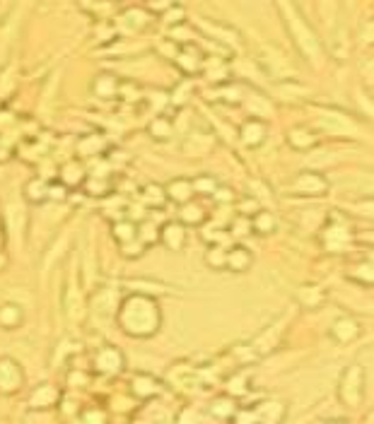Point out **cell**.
Segmentation results:
<instances>
[{"label": "cell", "mask_w": 374, "mask_h": 424, "mask_svg": "<svg viewBox=\"0 0 374 424\" xmlns=\"http://www.w3.org/2000/svg\"><path fill=\"white\" fill-rule=\"evenodd\" d=\"M141 198L148 202V205H155V207H162V202L167 200V195H164V188L157 186V183H150V186H145L141 191Z\"/></svg>", "instance_id": "83f0119b"}, {"label": "cell", "mask_w": 374, "mask_h": 424, "mask_svg": "<svg viewBox=\"0 0 374 424\" xmlns=\"http://www.w3.org/2000/svg\"><path fill=\"white\" fill-rule=\"evenodd\" d=\"M82 424H106V413L101 408H92L82 415Z\"/></svg>", "instance_id": "d590c367"}, {"label": "cell", "mask_w": 374, "mask_h": 424, "mask_svg": "<svg viewBox=\"0 0 374 424\" xmlns=\"http://www.w3.org/2000/svg\"><path fill=\"white\" fill-rule=\"evenodd\" d=\"M68 195V188L63 186V183H54V186H49V198H59L63 200Z\"/></svg>", "instance_id": "8d00e7d4"}, {"label": "cell", "mask_w": 374, "mask_h": 424, "mask_svg": "<svg viewBox=\"0 0 374 424\" xmlns=\"http://www.w3.org/2000/svg\"><path fill=\"white\" fill-rule=\"evenodd\" d=\"M138 242H141L143 246H148V244H155L157 239H160V229H157L155 224L150 222V219H145V222L138 227Z\"/></svg>", "instance_id": "f1b7e54d"}, {"label": "cell", "mask_w": 374, "mask_h": 424, "mask_svg": "<svg viewBox=\"0 0 374 424\" xmlns=\"http://www.w3.org/2000/svg\"><path fill=\"white\" fill-rule=\"evenodd\" d=\"M160 242L169 251H181L186 246V227L181 222H167L160 229Z\"/></svg>", "instance_id": "30bf717a"}, {"label": "cell", "mask_w": 374, "mask_h": 424, "mask_svg": "<svg viewBox=\"0 0 374 424\" xmlns=\"http://www.w3.org/2000/svg\"><path fill=\"white\" fill-rule=\"evenodd\" d=\"M116 90H118V82L116 78H111V75H99V78L94 80V92H97L99 97L109 99L116 94Z\"/></svg>", "instance_id": "484cf974"}, {"label": "cell", "mask_w": 374, "mask_h": 424, "mask_svg": "<svg viewBox=\"0 0 374 424\" xmlns=\"http://www.w3.org/2000/svg\"><path fill=\"white\" fill-rule=\"evenodd\" d=\"M174 63L183 75H198L203 71L206 56H203V51L196 43H181V48L174 56Z\"/></svg>", "instance_id": "5b68a950"}, {"label": "cell", "mask_w": 374, "mask_h": 424, "mask_svg": "<svg viewBox=\"0 0 374 424\" xmlns=\"http://www.w3.org/2000/svg\"><path fill=\"white\" fill-rule=\"evenodd\" d=\"M348 277L360 284H365V287H372V263L370 261L358 263L355 268L348 270Z\"/></svg>", "instance_id": "d4e9b609"}, {"label": "cell", "mask_w": 374, "mask_h": 424, "mask_svg": "<svg viewBox=\"0 0 374 424\" xmlns=\"http://www.w3.org/2000/svg\"><path fill=\"white\" fill-rule=\"evenodd\" d=\"M24 383L22 366L12 357H0V393H17Z\"/></svg>", "instance_id": "277c9868"}, {"label": "cell", "mask_w": 374, "mask_h": 424, "mask_svg": "<svg viewBox=\"0 0 374 424\" xmlns=\"http://www.w3.org/2000/svg\"><path fill=\"white\" fill-rule=\"evenodd\" d=\"M5 263H8V258H5V256H3V253H0V270H3V268H5Z\"/></svg>", "instance_id": "f35d334b"}, {"label": "cell", "mask_w": 374, "mask_h": 424, "mask_svg": "<svg viewBox=\"0 0 374 424\" xmlns=\"http://www.w3.org/2000/svg\"><path fill=\"white\" fill-rule=\"evenodd\" d=\"M297 296H300V301L304 304V306H309V309H312V306H319L321 299H324V294H321L319 287H302L300 294H297Z\"/></svg>", "instance_id": "4dcf8cb0"}, {"label": "cell", "mask_w": 374, "mask_h": 424, "mask_svg": "<svg viewBox=\"0 0 374 424\" xmlns=\"http://www.w3.org/2000/svg\"><path fill=\"white\" fill-rule=\"evenodd\" d=\"M338 395L340 400L350 405V408H358V405L363 403L365 388H363V369H360V364H353L350 369L343 371L340 386H338Z\"/></svg>", "instance_id": "3957f363"}, {"label": "cell", "mask_w": 374, "mask_h": 424, "mask_svg": "<svg viewBox=\"0 0 374 424\" xmlns=\"http://www.w3.org/2000/svg\"><path fill=\"white\" fill-rule=\"evenodd\" d=\"M324 424H348V422H343V420H333V422H324Z\"/></svg>", "instance_id": "ab89813d"}, {"label": "cell", "mask_w": 374, "mask_h": 424, "mask_svg": "<svg viewBox=\"0 0 374 424\" xmlns=\"http://www.w3.org/2000/svg\"><path fill=\"white\" fill-rule=\"evenodd\" d=\"M225 256H227V249H223V246H211L206 253V263L215 270H223L225 268Z\"/></svg>", "instance_id": "f546056e"}, {"label": "cell", "mask_w": 374, "mask_h": 424, "mask_svg": "<svg viewBox=\"0 0 374 424\" xmlns=\"http://www.w3.org/2000/svg\"><path fill=\"white\" fill-rule=\"evenodd\" d=\"M266 135H268V125L261 118H249V121L242 123L239 128V138L246 148H258V145L266 143Z\"/></svg>", "instance_id": "ba28073f"}, {"label": "cell", "mask_w": 374, "mask_h": 424, "mask_svg": "<svg viewBox=\"0 0 374 424\" xmlns=\"http://www.w3.org/2000/svg\"><path fill=\"white\" fill-rule=\"evenodd\" d=\"M24 195L31 202H44L49 200V183L44 179H31L27 186H24Z\"/></svg>", "instance_id": "603a6c76"}, {"label": "cell", "mask_w": 374, "mask_h": 424, "mask_svg": "<svg viewBox=\"0 0 374 424\" xmlns=\"http://www.w3.org/2000/svg\"><path fill=\"white\" fill-rule=\"evenodd\" d=\"M59 388L56 386H51V383H44V386H39V388L31 393V398H29V405L34 410H46V408H54L56 403H59Z\"/></svg>", "instance_id": "9a60e30c"}, {"label": "cell", "mask_w": 374, "mask_h": 424, "mask_svg": "<svg viewBox=\"0 0 374 424\" xmlns=\"http://www.w3.org/2000/svg\"><path fill=\"white\" fill-rule=\"evenodd\" d=\"M172 133H174L172 121H169L167 116H155V121L150 123V135L155 138V140H169Z\"/></svg>", "instance_id": "cb8c5ba5"}, {"label": "cell", "mask_w": 374, "mask_h": 424, "mask_svg": "<svg viewBox=\"0 0 374 424\" xmlns=\"http://www.w3.org/2000/svg\"><path fill=\"white\" fill-rule=\"evenodd\" d=\"M237 413V403H234L232 395H220L215 398L211 405V415L218 417V420H232V415Z\"/></svg>", "instance_id": "ffe728a7"}, {"label": "cell", "mask_w": 374, "mask_h": 424, "mask_svg": "<svg viewBox=\"0 0 374 424\" xmlns=\"http://www.w3.org/2000/svg\"><path fill=\"white\" fill-rule=\"evenodd\" d=\"M331 335L338 343H350V340H355L360 335V326H358V321L350 319V316H343V319H338L335 324L331 326Z\"/></svg>", "instance_id": "ac0fdd59"}, {"label": "cell", "mask_w": 374, "mask_h": 424, "mask_svg": "<svg viewBox=\"0 0 374 424\" xmlns=\"http://www.w3.org/2000/svg\"><path fill=\"white\" fill-rule=\"evenodd\" d=\"M251 251L246 246H232V249H227L225 268L234 270V273H244V270L251 268Z\"/></svg>", "instance_id": "4fadbf2b"}, {"label": "cell", "mask_w": 374, "mask_h": 424, "mask_svg": "<svg viewBox=\"0 0 374 424\" xmlns=\"http://www.w3.org/2000/svg\"><path fill=\"white\" fill-rule=\"evenodd\" d=\"M203 415L196 408H183L181 415L176 417V424H201Z\"/></svg>", "instance_id": "e575fe53"}, {"label": "cell", "mask_w": 374, "mask_h": 424, "mask_svg": "<svg viewBox=\"0 0 374 424\" xmlns=\"http://www.w3.org/2000/svg\"><path fill=\"white\" fill-rule=\"evenodd\" d=\"M22 319H24V314H22V306L20 304H3L0 306V326L5 328V331H12V328H17L22 324Z\"/></svg>", "instance_id": "d6986e66"}, {"label": "cell", "mask_w": 374, "mask_h": 424, "mask_svg": "<svg viewBox=\"0 0 374 424\" xmlns=\"http://www.w3.org/2000/svg\"><path fill=\"white\" fill-rule=\"evenodd\" d=\"M246 381H249V371H246V369L237 371V374H232L230 386L234 383V388H230V393H234V395H242V393H246Z\"/></svg>", "instance_id": "836d02e7"}, {"label": "cell", "mask_w": 374, "mask_h": 424, "mask_svg": "<svg viewBox=\"0 0 374 424\" xmlns=\"http://www.w3.org/2000/svg\"><path fill=\"white\" fill-rule=\"evenodd\" d=\"M61 183L66 188H71V186H82V183L87 181V174H85V167H82V162L78 160H71V162H66L61 167Z\"/></svg>", "instance_id": "2e32d148"}, {"label": "cell", "mask_w": 374, "mask_h": 424, "mask_svg": "<svg viewBox=\"0 0 374 424\" xmlns=\"http://www.w3.org/2000/svg\"><path fill=\"white\" fill-rule=\"evenodd\" d=\"M181 219L186 224H203L206 222V210L196 202H186V205H181Z\"/></svg>", "instance_id": "4316f807"}, {"label": "cell", "mask_w": 374, "mask_h": 424, "mask_svg": "<svg viewBox=\"0 0 374 424\" xmlns=\"http://www.w3.org/2000/svg\"><path fill=\"white\" fill-rule=\"evenodd\" d=\"M290 191L297 195H324L328 191V181L316 172H302L290 181Z\"/></svg>", "instance_id": "8992f818"}, {"label": "cell", "mask_w": 374, "mask_h": 424, "mask_svg": "<svg viewBox=\"0 0 374 424\" xmlns=\"http://www.w3.org/2000/svg\"><path fill=\"white\" fill-rule=\"evenodd\" d=\"M193 191L203 193V195H215V191H218V181H215L213 176H198V179H193Z\"/></svg>", "instance_id": "1f68e13d"}, {"label": "cell", "mask_w": 374, "mask_h": 424, "mask_svg": "<svg viewBox=\"0 0 374 424\" xmlns=\"http://www.w3.org/2000/svg\"><path fill=\"white\" fill-rule=\"evenodd\" d=\"M280 10L288 12V27H290V31H293L295 43L300 46V51L307 56V58H316V56H319V43H316L314 31L307 27V22L297 15V8L295 5H290V8L288 5H280Z\"/></svg>", "instance_id": "7a4b0ae2"}, {"label": "cell", "mask_w": 374, "mask_h": 424, "mask_svg": "<svg viewBox=\"0 0 374 424\" xmlns=\"http://www.w3.org/2000/svg\"><path fill=\"white\" fill-rule=\"evenodd\" d=\"M136 237H138V227L133 224L131 219H118V222L113 224V239L121 246L136 242Z\"/></svg>", "instance_id": "7402d4cb"}, {"label": "cell", "mask_w": 374, "mask_h": 424, "mask_svg": "<svg viewBox=\"0 0 374 424\" xmlns=\"http://www.w3.org/2000/svg\"><path fill=\"white\" fill-rule=\"evenodd\" d=\"M215 198H218L220 202H230L232 191H227V188H218V191H215Z\"/></svg>", "instance_id": "74e56055"}, {"label": "cell", "mask_w": 374, "mask_h": 424, "mask_svg": "<svg viewBox=\"0 0 374 424\" xmlns=\"http://www.w3.org/2000/svg\"><path fill=\"white\" fill-rule=\"evenodd\" d=\"M150 24V15L143 8H131L118 17V27L128 31H143Z\"/></svg>", "instance_id": "e0dca14e"}, {"label": "cell", "mask_w": 374, "mask_h": 424, "mask_svg": "<svg viewBox=\"0 0 374 424\" xmlns=\"http://www.w3.org/2000/svg\"><path fill=\"white\" fill-rule=\"evenodd\" d=\"M116 321L121 331L128 333L131 338H152L162 326L160 304L155 301V296L141 292L128 294L118 306Z\"/></svg>", "instance_id": "6da1fadb"}, {"label": "cell", "mask_w": 374, "mask_h": 424, "mask_svg": "<svg viewBox=\"0 0 374 424\" xmlns=\"http://www.w3.org/2000/svg\"><path fill=\"white\" fill-rule=\"evenodd\" d=\"M249 224L253 227V232L256 234H271V232H276V214L273 212H268V210H258L253 217L249 219Z\"/></svg>", "instance_id": "44dd1931"}, {"label": "cell", "mask_w": 374, "mask_h": 424, "mask_svg": "<svg viewBox=\"0 0 374 424\" xmlns=\"http://www.w3.org/2000/svg\"><path fill=\"white\" fill-rule=\"evenodd\" d=\"M193 181L191 179H183V176H179V179H172L167 183V188H164V195H167L169 200H174V202H179V205H186V202H191L193 198Z\"/></svg>", "instance_id": "8fae6325"}, {"label": "cell", "mask_w": 374, "mask_h": 424, "mask_svg": "<svg viewBox=\"0 0 374 424\" xmlns=\"http://www.w3.org/2000/svg\"><path fill=\"white\" fill-rule=\"evenodd\" d=\"M131 391H133V395L141 398V400H150V398H155V395L162 393V383L157 381L155 376H150V374H145V371H141V374L133 376Z\"/></svg>", "instance_id": "9c48e42d"}, {"label": "cell", "mask_w": 374, "mask_h": 424, "mask_svg": "<svg viewBox=\"0 0 374 424\" xmlns=\"http://www.w3.org/2000/svg\"><path fill=\"white\" fill-rule=\"evenodd\" d=\"M234 424H263V422H261V417H258L256 408L253 410L244 408V410H237V413H234Z\"/></svg>", "instance_id": "d6a6232c"}, {"label": "cell", "mask_w": 374, "mask_h": 424, "mask_svg": "<svg viewBox=\"0 0 374 424\" xmlns=\"http://www.w3.org/2000/svg\"><path fill=\"white\" fill-rule=\"evenodd\" d=\"M288 143L293 150L304 152V150H312L319 145V135H316L314 130H309L307 125H295V128H290V133H288Z\"/></svg>", "instance_id": "7c38bea8"}, {"label": "cell", "mask_w": 374, "mask_h": 424, "mask_svg": "<svg viewBox=\"0 0 374 424\" xmlns=\"http://www.w3.org/2000/svg\"><path fill=\"white\" fill-rule=\"evenodd\" d=\"M348 244H350V232H348V227H335V224H328L326 227L324 246H326L328 251L343 253Z\"/></svg>", "instance_id": "5bb4252c"}, {"label": "cell", "mask_w": 374, "mask_h": 424, "mask_svg": "<svg viewBox=\"0 0 374 424\" xmlns=\"http://www.w3.org/2000/svg\"><path fill=\"white\" fill-rule=\"evenodd\" d=\"M123 364H126L123 354L111 345L101 347V350H97V354H94V366H97L99 374H106V376L121 374Z\"/></svg>", "instance_id": "52a82bcc"}]
</instances>
